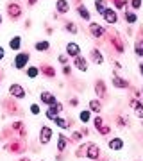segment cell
Instances as JSON below:
<instances>
[{"label": "cell", "instance_id": "obj_8", "mask_svg": "<svg viewBox=\"0 0 143 161\" xmlns=\"http://www.w3.org/2000/svg\"><path fill=\"white\" fill-rule=\"evenodd\" d=\"M129 106H131L132 109H134V113H136V116H140V118H143V104L138 102L136 98H132L131 102H129Z\"/></svg>", "mask_w": 143, "mask_h": 161}, {"label": "cell", "instance_id": "obj_30", "mask_svg": "<svg viewBox=\"0 0 143 161\" xmlns=\"http://www.w3.org/2000/svg\"><path fill=\"white\" fill-rule=\"evenodd\" d=\"M134 48H136V54H138V56H143V40H140V41H138Z\"/></svg>", "mask_w": 143, "mask_h": 161}, {"label": "cell", "instance_id": "obj_16", "mask_svg": "<svg viewBox=\"0 0 143 161\" xmlns=\"http://www.w3.org/2000/svg\"><path fill=\"white\" fill-rule=\"evenodd\" d=\"M113 86H116V88H129V80L122 79V77H118V75H113Z\"/></svg>", "mask_w": 143, "mask_h": 161}, {"label": "cell", "instance_id": "obj_27", "mask_svg": "<svg viewBox=\"0 0 143 161\" xmlns=\"http://www.w3.org/2000/svg\"><path fill=\"white\" fill-rule=\"evenodd\" d=\"M77 11H79L80 18H84V20H90V11H88L84 6H79V9H77Z\"/></svg>", "mask_w": 143, "mask_h": 161}, {"label": "cell", "instance_id": "obj_21", "mask_svg": "<svg viewBox=\"0 0 143 161\" xmlns=\"http://www.w3.org/2000/svg\"><path fill=\"white\" fill-rule=\"evenodd\" d=\"M90 109L95 111V113H100V111H102V104H100V100H90Z\"/></svg>", "mask_w": 143, "mask_h": 161}, {"label": "cell", "instance_id": "obj_38", "mask_svg": "<svg viewBox=\"0 0 143 161\" xmlns=\"http://www.w3.org/2000/svg\"><path fill=\"white\" fill-rule=\"evenodd\" d=\"M59 61H61V63H66V56H59Z\"/></svg>", "mask_w": 143, "mask_h": 161}, {"label": "cell", "instance_id": "obj_6", "mask_svg": "<svg viewBox=\"0 0 143 161\" xmlns=\"http://www.w3.org/2000/svg\"><path fill=\"white\" fill-rule=\"evenodd\" d=\"M40 100H41L43 104H48V106H54V104L57 102V100H56V95H52L50 92H43V93L40 95Z\"/></svg>", "mask_w": 143, "mask_h": 161}, {"label": "cell", "instance_id": "obj_33", "mask_svg": "<svg viewBox=\"0 0 143 161\" xmlns=\"http://www.w3.org/2000/svg\"><path fill=\"white\" fill-rule=\"evenodd\" d=\"M27 75L30 77V79H34V77H38V68H32V66H30V68L27 70Z\"/></svg>", "mask_w": 143, "mask_h": 161}, {"label": "cell", "instance_id": "obj_11", "mask_svg": "<svg viewBox=\"0 0 143 161\" xmlns=\"http://www.w3.org/2000/svg\"><path fill=\"white\" fill-rule=\"evenodd\" d=\"M104 18H106V22L107 23H116L118 22V14H116V11H114V9H109V7H107V11L104 13Z\"/></svg>", "mask_w": 143, "mask_h": 161}, {"label": "cell", "instance_id": "obj_41", "mask_svg": "<svg viewBox=\"0 0 143 161\" xmlns=\"http://www.w3.org/2000/svg\"><path fill=\"white\" fill-rule=\"evenodd\" d=\"M140 74H141V75H143V63H141V64H140Z\"/></svg>", "mask_w": 143, "mask_h": 161}, {"label": "cell", "instance_id": "obj_34", "mask_svg": "<svg viewBox=\"0 0 143 161\" xmlns=\"http://www.w3.org/2000/svg\"><path fill=\"white\" fill-rule=\"evenodd\" d=\"M88 147H90V143H86V145H82L79 149V152H77V156H84L86 152H88Z\"/></svg>", "mask_w": 143, "mask_h": 161}, {"label": "cell", "instance_id": "obj_31", "mask_svg": "<svg viewBox=\"0 0 143 161\" xmlns=\"http://www.w3.org/2000/svg\"><path fill=\"white\" fill-rule=\"evenodd\" d=\"M64 29L68 31V32H77V27H75V23H72V22H66Z\"/></svg>", "mask_w": 143, "mask_h": 161}, {"label": "cell", "instance_id": "obj_4", "mask_svg": "<svg viewBox=\"0 0 143 161\" xmlns=\"http://www.w3.org/2000/svg\"><path fill=\"white\" fill-rule=\"evenodd\" d=\"M9 95L14 98H23L25 97V90H23L20 84H11L9 86Z\"/></svg>", "mask_w": 143, "mask_h": 161}, {"label": "cell", "instance_id": "obj_29", "mask_svg": "<svg viewBox=\"0 0 143 161\" xmlns=\"http://www.w3.org/2000/svg\"><path fill=\"white\" fill-rule=\"evenodd\" d=\"M80 140H82V132H74V134H72V138H70V142L77 143V142H80Z\"/></svg>", "mask_w": 143, "mask_h": 161}, {"label": "cell", "instance_id": "obj_7", "mask_svg": "<svg viewBox=\"0 0 143 161\" xmlns=\"http://www.w3.org/2000/svg\"><path fill=\"white\" fill-rule=\"evenodd\" d=\"M86 156H88L90 159H98V158H100V149H98V147H97L95 143H90Z\"/></svg>", "mask_w": 143, "mask_h": 161}, {"label": "cell", "instance_id": "obj_12", "mask_svg": "<svg viewBox=\"0 0 143 161\" xmlns=\"http://www.w3.org/2000/svg\"><path fill=\"white\" fill-rule=\"evenodd\" d=\"M56 9H57L59 14H64V13H68L70 4L66 2V0H57V2H56Z\"/></svg>", "mask_w": 143, "mask_h": 161}, {"label": "cell", "instance_id": "obj_40", "mask_svg": "<svg viewBox=\"0 0 143 161\" xmlns=\"http://www.w3.org/2000/svg\"><path fill=\"white\" fill-rule=\"evenodd\" d=\"M36 2H38V0H27V4H29V6H34Z\"/></svg>", "mask_w": 143, "mask_h": 161}, {"label": "cell", "instance_id": "obj_24", "mask_svg": "<svg viewBox=\"0 0 143 161\" xmlns=\"http://www.w3.org/2000/svg\"><path fill=\"white\" fill-rule=\"evenodd\" d=\"M20 45H22V40H20V36H14V38L9 41V47H11L13 50H18V48H20Z\"/></svg>", "mask_w": 143, "mask_h": 161}, {"label": "cell", "instance_id": "obj_17", "mask_svg": "<svg viewBox=\"0 0 143 161\" xmlns=\"http://www.w3.org/2000/svg\"><path fill=\"white\" fill-rule=\"evenodd\" d=\"M109 149H113V150H122V149H124V142H122L120 138L109 140Z\"/></svg>", "mask_w": 143, "mask_h": 161}, {"label": "cell", "instance_id": "obj_25", "mask_svg": "<svg viewBox=\"0 0 143 161\" xmlns=\"http://www.w3.org/2000/svg\"><path fill=\"white\" fill-rule=\"evenodd\" d=\"M41 72H43L47 77H54V75H56V70L52 68V66H48V64H43V66H41Z\"/></svg>", "mask_w": 143, "mask_h": 161}, {"label": "cell", "instance_id": "obj_39", "mask_svg": "<svg viewBox=\"0 0 143 161\" xmlns=\"http://www.w3.org/2000/svg\"><path fill=\"white\" fill-rule=\"evenodd\" d=\"M4 56H6V52H4V48L0 47V59H4Z\"/></svg>", "mask_w": 143, "mask_h": 161}, {"label": "cell", "instance_id": "obj_3", "mask_svg": "<svg viewBox=\"0 0 143 161\" xmlns=\"http://www.w3.org/2000/svg\"><path fill=\"white\" fill-rule=\"evenodd\" d=\"M29 63V54L27 52H20L16 58H14V66H16L18 70L25 68V64Z\"/></svg>", "mask_w": 143, "mask_h": 161}, {"label": "cell", "instance_id": "obj_28", "mask_svg": "<svg viewBox=\"0 0 143 161\" xmlns=\"http://www.w3.org/2000/svg\"><path fill=\"white\" fill-rule=\"evenodd\" d=\"M125 20H127V23H136L138 16L134 14V13H129V11H127V13H125Z\"/></svg>", "mask_w": 143, "mask_h": 161}, {"label": "cell", "instance_id": "obj_14", "mask_svg": "<svg viewBox=\"0 0 143 161\" xmlns=\"http://www.w3.org/2000/svg\"><path fill=\"white\" fill-rule=\"evenodd\" d=\"M95 127H97V131L102 132V134H107V132H109V127L104 125V120L100 118V116H97V118H95Z\"/></svg>", "mask_w": 143, "mask_h": 161}, {"label": "cell", "instance_id": "obj_19", "mask_svg": "<svg viewBox=\"0 0 143 161\" xmlns=\"http://www.w3.org/2000/svg\"><path fill=\"white\" fill-rule=\"evenodd\" d=\"M6 149H7V150H11V152H23V150H25V145H23V143H18V142H14V143L7 145Z\"/></svg>", "mask_w": 143, "mask_h": 161}, {"label": "cell", "instance_id": "obj_15", "mask_svg": "<svg viewBox=\"0 0 143 161\" xmlns=\"http://www.w3.org/2000/svg\"><path fill=\"white\" fill-rule=\"evenodd\" d=\"M95 92H97L98 97H106V95H107V92H106V84H104L100 79L95 82Z\"/></svg>", "mask_w": 143, "mask_h": 161}, {"label": "cell", "instance_id": "obj_26", "mask_svg": "<svg viewBox=\"0 0 143 161\" xmlns=\"http://www.w3.org/2000/svg\"><path fill=\"white\" fill-rule=\"evenodd\" d=\"M48 41H38V43H36L34 45V48L36 50H40V52H43V50H48Z\"/></svg>", "mask_w": 143, "mask_h": 161}, {"label": "cell", "instance_id": "obj_20", "mask_svg": "<svg viewBox=\"0 0 143 161\" xmlns=\"http://www.w3.org/2000/svg\"><path fill=\"white\" fill-rule=\"evenodd\" d=\"M95 7H97V13L98 14H102L107 11V7H106V0H95Z\"/></svg>", "mask_w": 143, "mask_h": 161}, {"label": "cell", "instance_id": "obj_2", "mask_svg": "<svg viewBox=\"0 0 143 161\" xmlns=\"http://www.w3.org/2000/svg\"><path fill=\"white\" fill-rule=\"evenodd\" d=\"M63 111V104L61 102H56L54 106H50L48 109H47V118H50V120H56L57 116H59V113Z\"/></svg>", "mask_w": 143, "mask_h": 161}, {"label": "cell", "instance_id": "obj_42", "mask_svg": "<svg viewBox=\"0 0 143 161\" xmlns=\"http://www.w3.org/2000/svg\"><path fill=\"white\" fill-rule=\"evenodd\" d=\"M0 25H2V14H0Z\"/></svg>", "mask_w": 143, "mask_h": 161}, {"label": "cell", "instance_id": "obj_1", "mask_svg": "<svg viewBox=\"0 0 143 161\" xmlns=\"http://www.w3.org/2000/svg\"><path fill=\"white\" fill-rule=\"evenodd\" d=\"M7 13H9V18L11 20H18V18L22 16V7H20L18 2H11L7 6Z\"/></svg>", "mask_w": 143, "mask_h": 161}, {"label": "cell", "instance_id": "obj_43", "mask_svg": "<svg viewBox=\"0 0 143 161\" xmlns=\"http://www.w3.org/2000/svg\"><path fill=\"white\" fill-rule=\"evenodd\" d=\"M141 95H143V88H141Z\"/></svg>", "mask_w": 143, "mask_h": 161}, {"label": "cell", "instance_id": "obj_5", "mask_svg": "<svg viewBox=\"0 0 143 161\" xmlns=\"http://www.w3.org/2000/svg\"><path fill=\"white\" fill-rule=\"evenodd\" d=\"M52 138V129L50 127H41V131H40V142L43 145H47L48 142H50Z\"/></svg>", "mask_w": 143, "mask_h": 161}, {"label": "cell", "instance_id": "obj_10", "mask_svg": "<svg viewBox=\"0 0 143 161\" xmlns=\"http://www.w3.org/2000/svg\"><path fill=\"white\" fill-rule=\"evenodd\" d=\"M80 52V47L77 45V43H68L66 45V54H68L70 58H77Z\"/></svg>", "mask_w": 143, "mask_h": 161}, {"label": "cell", "instance_id": "obj_36", "mask_svg": "<svg viewBox=\"0 0 143 161\" xmlns=\"http://www.w3.org/2000/svg\"><path fill=\"white\" fill-rule=\"evenodd\" d=\"M30 113H32V115H40V108H38V104H32V106H30Z\"/></svg>", "mask_w": 143, "mask_h": 161}, {"label": "cell", "instance_id": "obj_18", "mask_svg": "<svg viewBox=\"0 0 143 161\" xmlns=\"http://www.w3.org/2000/svg\"><path fill=\"white\" fill-rule=\"evenodd\" d=\"M90 31H91V34L95 36V38H100V36L104 34V29L98 23H90Z\"/></svg>", "mask_w": 143, "mask_h": 161}, {"label": "cell", "instance_id": "obj_37", "mask_svg": "<svg viewBox=\"0 0 143 161\" xmlns=\"http://www.w3.org/2000/svg\"><path fill=\"white\" fill-rule=\"evenodd\" d=\"M131 4H132V7H134V9H140V7H141V0H132Z\"/></svg>", "mask_w": 143, "mask_h": 161}, {"label": "cell", "instance_id": "obj_22", "mask_svg": "<svg viewBox=\"0 0 143 161\" xmlns=\"http://www.w3.org/2000/svg\"><path fill=\"white\" fill-rule=\"evenodd\" d=\"M91 58H93V61H95L97 64H100V63L104 61V56L97 50V48H93V50H91Z\"/></svg>", "mask_w": 143, "mask_h": 161}, {"label": "cell", "instance_id": "obj_35", "mask_svg": "<svg viewBox=\"0 0 143 161\" xmlns=\"http://www.w3.org/2000/svg\"><path fill=\"white\" fill-rule=\"evenodd\" d=\"M80 120L84 122V124L90 120V111H82V113H80Z\"/></svg>", "mask_w": 143, "mask_h": 161}, {"label": "cell", "instance_id": "obj_9", "mask_svg": "<svg viewBox=\"0 0 143 161\" xmlns=\"http://www.w3.org/2000/svg\"><path fill=\"white\" fill-rule=\"evenodd\" d=\"M74 66H77V70H80V72H86V70H88V61H86L82 56H77V58L74 59Z\"/></svg>", "mask_w": 143, "mask_h": 161}, {"label": "cell", "instance_id": "obj_13", "mask_svg": "<svg viewBox=\"0 0 143 161\" xmlns=\"http://www.w3.org/2000/svg\"><path fill=\"white\" fill-rule=\"evenodd\" d=\"M66 145H68V138H66L64 134H59V136H57V150H59V152H64V150H66Z\"/></svg>", "mask_w": 143, "mask_h": 161}, {"label": "cell", "instance_id": "obj_23", "mask_svg": "<svg viewBox=\"0 0 143 161\" xmlns=\"http://www.w3.org/2000/svg\"><path fill=\"white\" fill-rule=\"evenodd\" d=\"M13 131H18L22 134V138H25V127H23L22 122H14V124H13Z\"/></svg>", "mask_w": 143, "mask_h": 161}, {"label": "cell", "instance_id": "obj_32", "mask_svg": "<svg viewBox=\"0 0 143 161\" xmlns=\"http://www.w3.org/2000/svg\"><path fill=\"white\" fill-rule=\"evenodd\" d=\"M116 122H118V125H120V127H125L127 124H129V118H125V116H118Z\"/></svg>", "mask_w": 143, "mask_h": 161}, {"label": "cell", "instance_id": "obj_44", "mask_svg": "<svg viewBox=\"0 0 143 161\" xmlns=\"http://www.w3.org/2000/svg\"><path fill=\"white\" fill-rule=\"evenodd\" d=\"M75 2H80V0H75Z\"/></svg>", "mask_w": 143, "mask_h": 161}]
</instances>
